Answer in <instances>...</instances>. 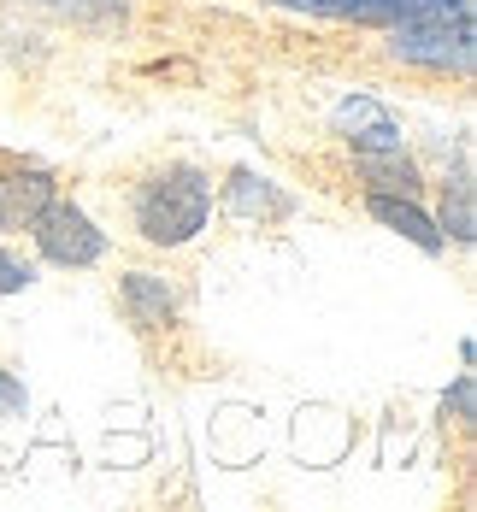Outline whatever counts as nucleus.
I'll use <instances>...</instances> for the list:
<instances>
[{
	"instance_id": "f257e3e1",
	"label": "nucleus",
	"mask_w": 477,
	"mask_h": 512,
	"mask_svg": "<svg viewBox=\"0 0 477 512\" xmlns=\"http://www.w3.org/2000/svg\"><path fill=\"white\" fill-rule=\"evenodd\" d=\"M101 201L112 212V230L148 254H177L189 242H201V230L212 224V171L201 159L183 154H148L124 171H112L101 183Z\"/></svg>"
},
{
	"instance_id": "f03ea898",
	"label": "nucleus",
	"mask_w": 477,
	"mask_h": 512,
	"mask_svg": "<svg viewBox=\"0 0 477 512\" xmlns=\"http://www.w3.org/2000/svg\"><path fill=\"white\" fill-rule=\"evenodd\" d=\"M118 312L130 324V336L142 342V354L165 371H177L183 354H189V307H183V289L171 283V271H154V265H124L118 271Z\"/></svg>"
},
{
	"instance_id": "7ed1b4c3",
	"label": "nucleus",
	"mask_w": 477,
	"mask_h": 512,
	"mask_svg": "<svg viewBox=\"0 0 477 512\" xmlns=\"http://www.w3.org/2000/svg\"><path fill=\"white\" fill-rule=\"evenodd\" d=\"M24 236L36 242V259L59 265V271H89V265H101L112 254V230H101V218H89L83 206L65 201V195H53Z\"/></svg>"
},
{
	"instance_id": "20e7f679",
	"label": "nucleus",
	"mask_w": 477,
	"mask_h": 512,
	"mask_svg": "<svg viewBox=\"0 0 477 512\" xmlns=\"http://www.w3.org/2000/svg\"><path fill=\"white\" fill-rule=\"evenodd\" d=\"M53 195H59V177L53 171L30 165V159L0 154V236H24Z\"/></svg>"
},
{
	"instance_id": "39448f33",
	"label": "nucleus",
	"mask_w": 477,
	"mask_h": 512,
	"mask_svg": "<svg viewBox=\"0 0 477 512\" xmlns=\"http://www.w3.org/2000/svg\"><path fill=\"white\" fill-rule=\"evenodd\" d=\"M424 183H436V230L454 248H472V154L466 142L454 148V165L424 171Z\"/></svg>"
},
{
	"instance_id": "423d86ee",
	"label": "nucleus",
	"mask_w": 477,
	"mask_h": 512,
	"mask_svg": "<svg viewBox=\"0 0 477 512\" xmlns=\"http://www.w3.org/2000/svg\"><path fill=\"white\" fill-rule=\"evenodd\" d=\"M330 136L342 148H401V124L395 112L371 95H342L330 106Z\"/></svg>"
},
{
	"instance_id": "0eeeda50",
	"label": "nucleus",
	"mask_w": 477,
	"mask_h": 512,
	"mask_svg": "<svg viewBox=\"0 0 477 512\" xmlns=\"http://www.w3.org/2000/svg\"><path fill=\"white\" fill-rule=\"evenodd\" d=\"M354 206L377 218V224H389L395 236H407V242H419L424 254H448V242H442V230H436V218L424 212L419 195H354Z\"/></svg>"
},
{
	"instance_id": "6e6552de",
	"label": "nucleus",
	"mask_w": 477,
	"mask_h": 512,
	"mask_svg": "<svg viewBox=\"0 0 477 512\" xmlns=\"http://www.w3.org/2000/svg\"><path fill=\"white\" fill-rule=\"evenodd\" d=\"M224 206H230L236 218H260V224H283V218H295V195L277 189V183H265V177H254V171H230V183H224Z\"/></svg>"
},
{
	"instance_id": "1a4fd4ad",
	"label": "nucleus",
	"mask_w": 477,
	"mask_h": 512,
	"mask_svg": "<svg viewBox=\"0 0 477 512\" xmlns=\"http://www.w3.org/2000/svg\"><path fill=\"white\" fill-rule=\"evenodd\" d=\"M472 401H477V383H472V371H466V377H454V389H448V395H442V412H436V418H442V424H436V430H442V436H454V442H460V454H472V430H477V418H472Z\"/></svg>"
},
{
	"instance_id": "9d476101",
	"label": "nucleus",
	"mask_w": 477,
	"mask_h": 512,
	"mask_svg": "<svg viewBox=\"0 0 477 512\" xmlns=\"http://www.w3.org/2000/svg\"><path fill=\"white\" fill-rule=\"evenodd\" d=\"M36 277H42V259L18 254V248H12V236H0V295H24Z\"/></svg>"
}]
</instances>
